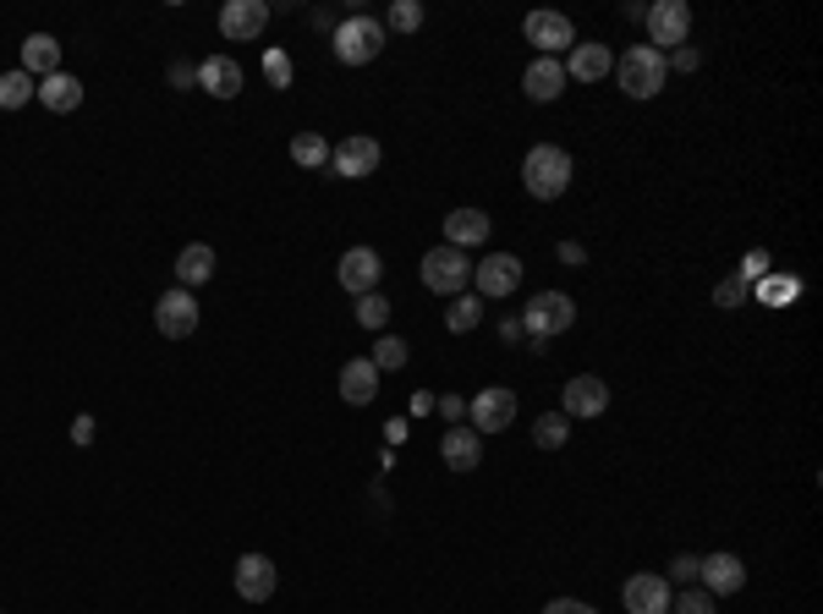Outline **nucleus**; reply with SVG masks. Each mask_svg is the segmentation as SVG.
<instances>
[{
	"label": "nucleus",
	"mask_w": 823,
	"mask_h": 614,
	"mask_svg": "<svg viewBox=\"0 0 823 614\" xmlns=\"http://www.w3.org/2000/svg\"><path fill=\"white\" fill-rule=\"evenodd\" d=\"M560 401H566L560 417H604V406H610V384H604L599 373H577V379L566 384Z\"/></svg>",
	"instance_id": "12"
},
{
	"label": "nucleus",
	"mask_w": 823,
	"mask_h": 614,
	"mask_svg": "<svg viewBox=\"0 0 823 614\" xmlns=\"http://www.w3.org/2000/svg\"><path fill=\"white\" fill-rule=\"evenodd\" d=\"M275 582H281V576H275V560H270V554H242V560H236V593H242L247 604H264V599L275 593Z\"/></svg>",
	"instance_id": "17"
},
{
	"label": "nucleus",
	"mask_w": 823,
	"mask_h": 614,
	"mask_svg": "<svg viewBox=\"0 0 823 614\" xmlns=\"http://www.w3.org/2000/svg\"><path fill=\"white\" fill-rule=\"evenodd\" d=\"M22 72H28L33 83L55 77V72H61V44H55L50 33H33V39H22Z\"/></svg>",
	"instance_id": "24"
},
{
	"label": "nucleus",
	"mask_w": 823,
	"mask_h": 614,
	"mask_svg": "<svg viewBox=\"0 0 823 614\" xmlns=\"http://www.w3.org/2000/svg\"><path fill=\"white\" fill-rule=\"evenodd\" d=\"M209 275H214V247H203V242L181 247V258H176V280H181V292L203 286Z\"/></svg>",
	"instance_id": "26"
},
{
	"label": "nucleus",
	"mask_w": 823,
	"mask_h": 614,
	"mask_svg": "<svg viewBox=\"0 0 823 614\" xmlns=\"http://www.w3.org/2000/svg\"><path fill=\"white\" fill-rule=\"evenodd\" d=\"M418 275H423V286L429 292H440V297H462V286L473 280V264H467V253L462 247H429L423 253V264H418Z\"/></svg>",
	"instance_id": "4"
},
{
	"label": "nucleus",
	"mask_w": 823,
	"mask_h": 614,
	"mask_svg": "<svg viewBox=\"0 0 823 614\" xmlns=\"http://www.w3.org/2000/svg\"><path fill=\"white\" fill-rule=\"evenodd\" d=\"M445 242L462 247V253H467V247H484V242H489V214H484V209H451V214H445Z\"/></svg>",
	"instance_id": "20"
},
{
	"label": "nucleus",
	"mask_w": 823,
	"mask_h": 614,
	"mask_svg": "<svg viewBox=\"0 0 823 614\" xmlns=\"http://www.w3.org/2000/svg\"><path fill=\"white\" fill-rule=\"evenodd\" d=\"M521 33H527V44H538V50H544V55H555V61H560V50H571V44H577L571 17H560V11H527Z\"/></svg>",
	"instance_id": "8"
},
{
	"label": "nucleus",
	"mask_w": 823,
	"mask_h": 614,
	"mask_svg": "<svg viewBox=\"0 0 823 614\" xmlns=\"http://www.w3.org/2000/svg\"><path fill=\"white\" fill-rule=\"evenodd\" d=\"M621 599H626V614H669V604H675V599H669V582H664L658 571L632 576Z\"/></svg>",
	"instance_id": "18"
},
{
	"label": "nucleus",
	"mask_w": 823,
	"mask_h": 614,
	"mask_svg": "<svg viewBox=\"0 0 823 614\" xmlns=\"http://www.w3.org/2000/svg\"><path fill=\"white\" fill-rule=\"evenodd\" d=\"M577 324V307H571V297L566 292H538L532 303H527V313H521V329L544 346V340H555V335H566Z\"/></svg>",
	"instance_id": "5"
},
{
	"label": "nucleus",
	"mask_w": 823,
	"mask_h": 614,
	"mask_svg": "<svg viewBox=\"0 0 823 614\" xmlns=\"http://www.w3.org/2000/svg\"><path fill=\"white\" fill-rule=\"evenodd\" d=\"M697 582H703V593H714V599H730V593H741V587H747V565H741L736 554H703V571H697Z\"/></svg>",
	"instance_id": "14"
},
{
	"label": "nucleus",
	"mask_w": 823,
	"mask_h": 614,
	"mask_svg": "<svg viewBox=\"0 0 823 614\" xmlns=\"http://www.w3.org/2000/svg\"><path fill=\"white\" fill-rule=\"evenodd\" d=\"M675 610H680V614H714V593H703V587H686Z\"/></svg>",
	"instance_id": "35"
},
{
	"label": "nucleus",
	"mask_w": 823,
	"mask_h": 614,
	"mask_svg": "<svg viewBox=\"0 0 823 614\" xmlns=\"http://www.w3.org/2000/svg\"><path fill=\"white\" fill-rule=\"evenodd\" d=\"M384 318H390V303H384L379 292L357 297V324H368V329H384Z\"/></svg>",
	"instance_id": "34"
},
{
	"label": "nucleus",
	"mask_w": 823,
	"mask_h": 614,
	"mask_svg": "<svg viewBox=\"0 0 823 614\" xmlns=\"http://www.w3.org/2000/svg\"><path fill=\"white\" fill-rule=\"evenodd\" d=\"M198 83V66H187V61H170V88H192Z\"/></svg>",
	"instance_id": "37"
},
{
	"label": "nucleus",
	"mask_w": 823,
	"mask_h": 614,
	"mask_svg": "<svg viewBox=\"0 0 823 614\" xmlns=\"http://www.w3.org/2000/svg\"><path fill=\"white\" fill-rule=\"evenodd\" d=\"M467 417H473V434H505L516 423V395L505 384H489L484 395L467 401Z\"/></svg>",
	"instance_id": "7"
},
{
	"label": "nucleus",
	"mask_w": 823,
	"mask_h": 614,
	"mask_svg": "<svg viewBox=\"0 0 823 614\" xmlns=\"http://www.w3.org/2000/svg\"><path fill=\"white\" fill-rule=\"evenodd\" d=\"M615 72V55H610V44H571V66H566V83L577 77V83H599V77H610Z\"/></svg>",
	"instance_id": "21"
},
{
	"label": "nucleus",
	"mask_w": 823,
	"mask_h": 614,
	"mask_svg": "<svg viewBox=\"0 0 823 614\" xmlns=\"http://www.w3.org/2000/svg\"><path fill=\"white\" fill-rule=\"evenodd\" d=\"M155 324H160L165 340H187V335L198 329V303H192V292L170 286L160 303H155Z\"/></svg>",
	"instance_id": "10"
},
{
	"label": "nucleus",
	"mask_w": 823,
	"mask_h": 614,
	"mask_svg": "<svg viewBox=\"0 0 823 614\" xmlns=\"http://www.w3.org/2000/svg\"><path fill=\"white\" fill-rule=\"evenodd\" d=\"M39 94V83L17 66V72H0V110H22L28 99Z\"/></svg>",
	"instance_id": "27"
},
{
	"label": "nucleus",
	"mask_w": 823,
	"mask_h": 614,
	"mask_svg": "<svg viewBox=\"0 0 823 614\" xmlns=\"http://www.w3.org/2000/svg\"><path fill=\"white\" fill-rule=\"evenodd\" d=\"M763 269H769V253H747V264H741V275H736V280H758Z\"/></svg>",
	"instance_id": "39"
},
{
	"label": "nucleus",
	"mask_w": 823,
	"mask_h": 614,
	"mask_svg": "<svg viewBox=\"0 0 823 614\" xmlns=\"http://www.w3.org/2000/svg\"><path fill=\"white\" fill-rule=\"evenodd\" d=\"M643 22H648V33H654V50H680L686 44V33H692V6L686 0H658L643 11Z\"/></svg>",
	"instance_id": "6"
},
{
	"label": "nucleus",
	"mask_w": 823,
	"mask_h": 614,
	"mask_svg": "<svg viewBox=\"0 0 823 614\" xmlns=\"http://www.w3.org/2000/svg\"><path fill=\"white\" fill-rule=\"evenodd\" d=\"M714 303H719V307H741V303H747V280H719V286H714Z\"/></svg>",
	"instance_id": "36"
},
{
	"label": "nucleus",
	"mask_w": 823,
	"mask_h": 614,
	"mask_svg": "<svg viewBox=\"0 0 823 614\" xmlns=\"http://www.w3.org/2000/svg\"><path fill=\"white\" fill-rule=\"evenodd\" d=\"M664 66H675V72H697V50H686V44H680V50H675Z\"/></svg>",
	"instance_id": "41"
},
{
	"label": "nucleus",
	"mask_w": 823,
	"mask_h": 614,
	"mask_svg": "<svg viewBox=\"0 0 823 614\" xmlns=\"http://www.w3.org/2000/svg\"><path fill=\"white\" fill-rule=\"evenodd\" d=\"M440 456H445V466L451 472H473L478 460H484V434H473V428H451L445 440H440Z\"/></svg>",
	"instance_id": "23"
},
{
	"label": "nucleus",
	"mask_w": 823,
	"mask_h": 614,
	"mask_svg": "<svg viewBox=\"0 0 823 614\" xmlns=\"http://www.w3.org/2000/svg\"><path fill=\"white\" fill-rule=\"evenodd\" d=\"M664 77H669V66H664V55H658L654 44H632V50L615 61V83H621L632 99H654L658 88H664Z\"/></svg>",
	"instance_id": "2"
},
{
	"label": "nucleus",
	"mask_w": 823,
	"mask_h": 614,
	"mask_svg": "<svg viewBox=\"0 0 823 614\" xmlns=\"http://www.w3.org/2000/svg\"><path fill=\"white\" fill-rule=\"evenodd\" d=\"M373 395H379L373 362H368V357H351V362L340 368V401H346V406H368Z\"/></svg>",
	"instance_id": "22"
},
{
	"label": "nucleus",
	"mask_w": 823,
	"mask_h": 614,
	"mask_svg": "<svg viewBox=\"0 0 823 614\" xmlns=\"http://www.w3.org/2000/svg\"><path fill=\"white\" fill-rule=\"evenodd\" d=\"M473 280H478V292L484 297H510L516 286H521V258L516 253H484V264H473Z\"/></svg>",
	"instance_id": "9"
},
{
	"label": "nucleus",
	"mask_w": 823,
	"mask_h": 614,
	"mask_svg": "<svg viewBox=\"0 0 823 614\" xmlns=\"http://www.w3.org/2000/svg\"><path fill=\"white\" fill-rule=\"evenodd\" d=\"M33 99H44V110H55V116H72L77 105H83V83L72 77V72H55V77H44L39 83V94Z\"/></svg>",
	"instance_id": "25"
},
{
	"label": "nucleus",
	"mask_w": 823,
	"mask_h": 614,
	"mask_svg": "<svg viewBox=\"0 0 823 614\" xmlns=\"http://www.w3.org/2000/svg\"><path fill=\"white\" fill-rule=\"evenodd\" d=\"M264 22H270V6L264 0H225L220 6V33L247 44V39H264Z\"/></svg>",
	"instance_id": "11"
},
{
	"label": "nucleus",
	"mask_w": 823,
	"mask_h": 614,
	"mask_svg": "<svg viewBox=\"0 0 823 614\" xmlns=\"http://www.w3.org/2000/svg\"><path fill=\"white\" fill-rule=\"evenodd\" d=\"M340 286L351 292V297H368L373 286H379V275H384V264H379V253L373 247H351V253H340Z\"/></svg>",
	"instance_id": "13"
},
{
	"label": "nucleus",
	"mask_w": 823,
	"mask_h": 614,
	"mask_svg": "<svg viewBox=\"0 0 823 614\" xmlns=\"http://www.w3.org/2000/svg\"><path fill=\"white\" fill-rule=\"evenodd\" d=\"M571 440V417H560V412H544L538 423H532V445L538 451H560Z\"/></svg>",
	"instance_id": "28"
},
{
	"label": "nucleus",
	"mask_w": 823,
	"mask_h": 614,
	"mask_svg": "<svg viewBox=\"0 0 823 614\" xmlns=\"http://www.w3.org/2000/svg\"><path fill=\"white\" fill-rule=\"evenodd\" d=\"M390 28H395V33H418V28H423V6H418V0H395L384 33H390Z\"/></svg>",
	"instance_id": "32"
},
{
	"label": "nucleus",
	"mask_w": 823,
	"mask_h": 614,
	"mask_svg": "<svg viewBox=\"0 0 823 614\" xmlns=\"http://www.w3.org/2000/svg\"><path fill=\"white\" fill-rule=\"evenodd\" d=\"M292 159H297L303 170H314V165H325L329 159V144L319 138V133H297V138H292Z\"/></svg>",
	"instance_id": "31"
},
{
	"label": "nucleus",
	"mask_w": 823,
	"mask_h": 614,
	"mask_svg": "<svg viewBox=\"0 0 823 614\" xmlns=\"http://www.w3.org/2000/svg\"><path fill=\"white\" fill-rule=\"evenodd\" d=\"M264 77H270V88H292V55L286 50H264Z\"/></svg>",
	"instance_id": "33"
},
{
	"label": "nucleus",
	"mask_w": 823,
	"mask_h": 614,
	"mask_svg": "<svg viewBox=\"0 0 823 614\" xmlns=\"http://www.w3.org/2000/svg\"><path fill=\"white\" fill-rule=\"evenodd\" d=\"M329 165H335V176L362 181V176H373V170H379V144H373V138H346V144H335V149H329Z\"/></svg>",
	"instance_id": "15"
},
{
	"label": "nucleus",
	"mask_w": 823,
	"mask_h": 614,
	"mask_svg": "<svg viewBox=\"0 0 823 614\" xmlns=\"http://www.w3.org/2000/svg\"><path fill=\"white\" fill-rule=\"evenodd\" d=\"M373 373H395V368H407V340L401 335H384V340H373Z\"/></svg>",
	"instance_id": "29"
},
{
	"label": "nucleus",
	"mask_w": 823,
	"mask_h": 614,
	"mask_svg": "<svg viewBox=\"0 0 823 614\" xmlns=\"http://www.w3.org/2000/svg\"><path fill=\"white\" fill-rule=\"evenodd\" d=\"M521 88H527V99H532V105H549V99H560V94H566V61H555V55H538V61L521 72Z\"/></svg>",
	"instance_id": "16"
},
{
	"label": "nucleus",
	"mask_w": 823,
	"mask_h": 614,
	"mask_svg": "<svg viewBox=\"0 0 823 614\" xmlns=\"http://www.w3.org/2000/svg\"><path fill=\"white\" fill-rule=\"evenodd\" d=\"M544 614H599V610L582 604V599H555V604H544Z\"/></svg>",
	"instance_id": "38"
},
{
	"label": "nucleus",
	"mask_w": 823,
	"mask_h": 614,
	"mask_svg": "<svg viewBox=\"0 0 823 614\" xmlns=\"http://www.w3.org/2000/svg\"><path fill=\"white\" fill-rule=\"evenodd\" d=\"M521 187H527V198L555 203V198L571 187V154L560 149V144H538V149H527V159H521Z\"/></svg>",
	"instance_id": "1"
},
{
	"label": "nucleus",
	"mask_w": 823,
	"mask_h": 614,
	"mask_svg": "<svg viewBox=\"0 0 823 614\" xmlns=\"http://www.w3.org/2000/svg\"><path fill=\"white\" fill-rule=\"evenodd\" d=\"M72 445H94V417H77L72 423Z\"/></svg>",
	"instance_id": "43"
},
{
	"label": "nucleus",
	"mask_w": 823,
	"mask_h": 614,
	"mask_svg": "<svg viewBox=\"0 0 823 614\" xmlns=\"http://www.w3.org/2000/svg\"><path fill=\"white\" fill-rule=\"evenodd\" d=\"M669 571H675L680 582H697V571H703V560H697V554H680V560H675Z\"/></svg>",
	"instance_id": "40"
},
{
	"label": "nucleus",
	"mask_w": 823,
	"mask_h": 614,
	"mask_svg": "<svg viewBox=\"0 0 823 614\" xmlns=\"http://www.w3.org/2000/svg\"><path fill=\"white\" fill-rule=\"evenodd\" d=\"M440 412H445L451 423H462V417H467V401H456V395H440Z\"/></svg>",
	"instance_id": "42"
},
{
	"label": "nucleus",
	"mask_w": 823,
	"mask_h": 614,
	"mask_svg": "<svg viewBox=\"0 0 823 614\" xmlns=\"http://www.w3.org/2000/svg\"><path fill=\"white\" fill-rule=\"evenodd\" d=\"M198 88L214 94V99H236L242 94V66L231 55H209V61H198Z\"/></svg>",
	"instance_id": "19"
},
{
	"label": "nucleus",
	"mask_w": 823,
	"mask_h": 614,
	"mask_svg": "<svg viewBox=\"0 0 823 614\" xmlns=\"http://www.w3.org/2000/svg\"><path fill=\"white\" fill-rule=\"evenodd\" d=\"M384 22H373V17H346L340 28H335V61L340 66H368L379 50H384Z\"/></svg>",
	"instance_id": "3"
},
{
	"label": "nucleus",
	"mask_w": 823,
	"mask_h": 614,
	"mask_svg": "<svg viewBox=\"0 0 823 614\" xmlns=\"http://www.w3.org/2000/svg\"><path fill=\"white\" fill-rule=\"evenodd\" d=\"M478 318H484V297H456V303H451V313H445L451 335H467V329H478Z\"/></svg>",
	"instance_id": "30"
}]
</instances>
